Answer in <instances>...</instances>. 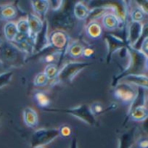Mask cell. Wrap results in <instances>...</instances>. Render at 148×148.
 I'll list each match as a JSON object with an SVG mask.
<instances>
[{"label":"cell","mask_w":148,"mask_h":148,"mask_svg":"<svg viewBox=\"0 0 148 148\" xmlns=\"http://www.w3.org/2000/svg\"><path fill=\"white\" fill-rule=\"evenodd\" d=\"M127 48L129 51V61L127 65L121 73L113 78L112 86H116L122 79L128 75L144 74V72L147 71V55L130 46H128Z\"/></svg>","instance_id":"cell-1"},{"label":"cell","mask_w":148,"mask_h":148,"mask_svg":"<svg viewBox=\"0 0 148 148\" xmlns=\"http://www.w3.org/2000/svg\"><path fill=\"white\" fill-rule=\"evenodd\" d=\"M26 54L13 43L9 42H3L0 46V63L5 66L21 67L25 62Z\"/></svg>","instance_id":"cell-2"},{"label":"cell","mask_w":148,"mask_h":148,"mask_svg":"<svg viewBox=\"0 0 148 148\" xmlns=\"http://www.w3.org/2000/svg\"><path fill=\"white\" fill-rule=\"evenodd\" d=\"M91 65L86 62H68L60 68L56 78L52 81L54 84L72 82L79 73Z\"/></svg>","instance_id":"cell-3"},{"label":"cell","mask_w":148,"mask_h":148,"mask_svg":"<svg viewBox=\"0 0 148 148\" xmlns=\"http://www.w3.org/2000/svg\"><path fill=\"white\" fill-rule=\"evenodd\" d=\"M47 110L71 115L91 126H95L97 124L96 116L92 114L89 106L87 105H78V106L73 107V108H66V109H54V108L49 109L48 108L47 109Z\"/></svg>","instance_id":"cell-4"},{"label":"cell","mask_w":148,"mask_h":148,"mask_svg":"<svg viewBox=\"0 0 148 148\" xmlns=\"http://www.w3.org/2000/svg\"><path fill=\"white\" fill-rule=\"evenodd\" d=\"M136 89L134 86L123 82H120L113 86V97L123 105H129L134 99Z\"/></svg>","instance_id":"cell-5"},{"label":"cell","mask_w":148,"mask_h":148,"mask_svg":"<svg viewBox=\"0 0 148 148\" xmlns=\"http://www.w3.org/2000/svg\"><path fill=\"white\" fill-rule=\"evenodd\" d=\"M58 136V129H37L31 136V145L33 148L37 146H45L53 142Z\"/></svg>","instance_id":"cell-6"},{"label":"cell","mask_w":148,"mask_h":148,"mask_svg":"<svg viewBox=\"0 0 148 148\" xmlns=\"http://www.w3.org/2000/svg\"><path fill=\"white\" fill-rule=\"evenodd\" d=\"M49 42L52 49L65 52L70 44V37L65 31L55 30L49 34Z\"/></svg>","instance_id":"cell-7"},{"label":"cell","mask_w":148,"mask_h":148,"mask_svg":"<svg viewBox=\"0 0 148 148\" xmlns=\"http://www.w3.org/2000/svg\"><path fill=\"white\" fill-rule=\"evenodd\" d=\"M49 23L45 19L44 21V25L39 34L34 37V47L33 54L37 55L41 53L47 48L50 47L49 42Z\"/></svg>","instance_id":"cell-8"},{"label":"cell","mask_w":148,"mask_h":148,"mask_svg":"<svg viewBox=\"0 0 148 148\" xmlns=\"http://www.w3.org/2000/svg\"><path fill=\"white\" fill-rule=\"evenodd\" d=\"M105 41L108 47V53L106 56L107 63L110 62L113 55H114L116 52L121 50L128 46L126 41L113 34H108L105 36Z\"/></svg>","instance_id":"cell-9"},{"label":"cell","mask_w":148,"mask_h":148,"mask_svg":"<svg viewBox=\"0 0 148 148\" xmlns=\"http://www.w3.org/2000/svg\"><path fill=\"white\" fill-rule=\"evenodd\" d=\"M145 26L142 23L131 22L128 29V36L126 43L128 46L133 47L142 36Z\"/></svg>","instance_id":"cell-10"},{"label":"cell","mask_w":148,"mask_h":148,"mask_svg":"<svg viewBox=\"0 0 148 148\" xmlns=\"http://www.w3.org/2000/svg\"><path fill=\"white\" fill-rule=\"evenodd\" d=\"M136 127L131 128L122 133L119 137L118 148H132L136 142Z\"/></svg>","instance_id":"cell-11"},{"label":"cell","mask_w":148,"mask_h":148,"mask_svg":"<svg viewBox=\"0 0 148 148\" xmlns=\"http://www.w3.org/2000/svg\"><path fill=\"white\" fill-rule=\"evenodd\" d=\"M121 18L116 12H108L102 18V26L108 31H115L120 27Z\"/></svg>","instance_id":"cell-12"},{"label":"cell","mask_w":148,"mask_h":148,"mask_svg":"<svg viewBox=\"0 0 148 148\" xmlns=\"http://www.w3.org/2000/svg\"><path fill=\"white\" fill-rule=\"evenodd\" d=\"M85 33L89 39L97 40L102 37L103 28L102 25L97 20L90 21L85 27Z\"/></svg>","instance_id":"cell-13"},{"label":"cell","mask_w":148,"mask_h":148,"mask_svg":"<svg viewBox=\"0 0 148 148\" xmlns=\"http://www.w3.org/2000/svg\"><path fill=\"white\" fill-rule=\"evenodd\" d=\"M121 82L136 86L137 87H142L147 90L148 79L146 74H130L125 76Z\"/></svg>","instance_id":"cell-14"},{"label":"cell","mask_w":148,"mask_h":148,"mask_svg":"<svg viewBox=\"0 0 148 148\" xmlns=\"http://www.w3.org/2000/svg\"><path fill=\"white\" fill-rule=\"evenodd\" d=\"M23 119L25 126L34 129L39 124V116L36 111L31 107H26L23 111Z\"/></svg>","instance_id":"cell-15"},{"label":"cell","mask_w":148,"mask_h":148,"mask_svg":"<svg viewBox=\"0 0 148 148\" xmlns=\"http://www.w3.org/2000/svg\"><path fill=\"white\" fill-rule=\"evenodd\" d=\"M27 22L30 29L31 37L34 38L37 34H39L44 25V21L34 13H28L26 17Z\"/></svg>","instance_id":"cell-16"},{"label":"cell","mask_w":148,"mask_h":148,"mask_svg":"<svg viewBox=\"0 0 148 148\" xmlns=\"http://www.w3.org/2000/svg\"><path fill=\"white\" fill-rule=\"evenodd\" d=\"M74 19L75 18H74L73 15H70L68 12L67 13V12H63L54 19L53 25H56L57 27L59 28V29L57 30L64 31V29L71 28V26L73 25Z\"/></svg>","instance_id":"cell-17"},{"label":"cell","mask_w":148,"mask_h":148,"mask_svg":"<svg viewBox=\"0 0 148 148\" xmlns=\"http://www.w3.org/2000/svg\"><path fill=\"white\" fill-rule=\"evenodd\" d=\"M31 5L32 7L34 14L40 18L42 21L46 19V15L49 10V2L47 0H39L31 1Z\"/></svg>","instance_id":"cell-18"},{"label":"cell","mask_w":148,"mask_h":148,"mask_svg":"<svg viewBox=\"0 0 148 148\" xmlns=\"http://www.w3.org/2000/svg\"><path fill=\"white\" fill-rule=\"evenodd\" d=\"M148 110L146 106L138 107L129 112L126 121L134 122H143L147 119Z\"/></svg>","instance_id":"cell-19"},{"label":"cell","mask_w":148,"mask_h":148,"mask_svg":"<svg viewBox=\"0 0 148 148\" xmlns=\"http://www.w3.org/2000/svg\"><path fill=\"white\" fill-rule=\"evenodd\" d=\"M18 15L16 7L12 4L0 5V19L9 22Z\"/></svg>","instance_id":"cell-20"},{"label":"cell","mask_w":148,"mask_h":148,"mask_svg":"<svg viewBox=\"0 0 148 148\" xmlns=\"http://www.w3.org/2000/svg\"><path fill=\"white\" fill-rule=\"evenodd\" d=\"M147 89H143L142 87H136V94L134 99L129 105V112L132 111V110L138 108V107L146 106V99H147ZM128 112V113H129Z\"/></svg>","instance_id":"cell-21"},{"label":"cell","mask_w":148,"mask_h":148,"mask_svg":"<svg viewBox=\"0 0 148 148\" xmlns=\"http://www.w3.org/2000/svg\"><path fill=\"white\" fill-rule=\"evenodd\" d=\"M90 10L82 2H76L73 6V15L74 18L79 21H84L89 18Z\"/></svg>","instance_id":"cell-22"},{"label":"cell","mask_w":148,"mask_h":148,"mask_svg":"<svg viewBox=\"0 0 148 148\" xmlns=\"http://www.w3.org/2000/svg\"><path fill=\"white\" fill-rule=\"evenodd\" d=\"M3 32L7 42L13 43L18 35L16 23L12 21L8 22L4 25Z\"/></svg>","instance_id":"cell-23"},{"label":"cell","mask_w":148,"mask_h":148,"mask_svg":"<svg viewBox=\"0 0 148 148\" xmlns=\"http://www.w3.org/2000/svg\"><path fill=\"white\" fill-rule=\"evenodd\" d=\"M34 99L39 108L48 109L51 105L49 96L42 90H37L34 93Z\"/></svg>","instance_id":"cell-24"},{"label":"cell","mask_w":148,"mask_h":148,"mask_svg":"<svg viewBox=\"0 0 148 148\" xmlns=\"http://www.w3.org/2000/svg\"><path fill=\"white\" fill-rule=\"evenodd\" d=\"M84 47V46L82 44L76 41V42H73L72 43L69 44L66 49V52L71 58H74V59H77V58L82 57Z\"/></svg>","instance_id":"cell-25"},{"label":"cell","mask_w":148,"mask_h":148,"mask_svg":"<svg viewBox=\"0 0 148 148\" xmlns=\"http://www.w3.org/2000/svg\"><path fill=\"white\" fill-rule=\"evenodd\" d=\"M147 15V11L144 9L142 5H136L132 8L130 12V18L132 22H140L145 20Z\"/></svg>","instance_id":"cell-26"},{"label":"cell","mask_w":148,"mask_h":148,"mask_svg":"<svg viewBox=\"0 0 148 148\" xmlns=\"http://www.w3.org/2000/svg\"><path fill=\"white\" fill-rule=\"evenodd\" d=\"M16 23L17 29L18 34L23 37H31L30 35V29L26 18H21Z\"/></svg>","instance_id":"cell-27"},{"label":"cell","mask_w":148,"mask_h":148,"mask_svg":"<svg viewBox=\"0 0 148 148\" xmlns=\"http://www.w3.org/2000/svg\"><path fill=\"white\" fill-rule=\"evenodd\" d=\"M59 71V68L56 63L48 64L45 66L44 70V73L46 75L49 81H53L56 78Z\"/></svg>","instance_id":"cell-28"},{"label":"cell","mask_w":148,"mask_h":148,"mask_svg":"<svg viewBox=\"0 0 148 148\" xmlns=\"http://www.w3.org/2000/svg\"><path fill=\"white\" fill-rule=\"evenodd\" d=\"M13 76V72L12 71H7L0 73V89L10 83Z\"/></svg>","instance_id":"cell-29"},{"label":"cell","mask_w":148,"mask_h":148,"mask_svg":"<svg viewBox=\"0 0 148 148\" xmlns=\"http://www.w3.org/2000/svg\"><path fill=\"white\" fill-rule=\"evenodd\" d=\"M49 80L47 79L44 72H40L37 73L34 79V84L38 87L45 86L49 83Z\"/></svg>","instance_id":"cell-30"},{"label":"cell","mask_w":148,"mask_h":148,"mask_svg":"<svg viewBox=\"0 0 148 148\" xmlns=\"http://www.w3.org/2000/svg\"><path fill=\"white\" fill-rule=\"evenodd\" d=\"M58 133H59V136L62 138H69L70 136H72V128L68 124H62V126H60L58 129Z\"/></svg>","instance_id":"cell-31"},{"label":"cell","mask_w":148,"mask_h":148,"mask_svg":"<svg viewBox=\"0 0 148 148\" xmlns=\"http://www.w3.org/2000/svg\"><path fill=\"white\" fill-rule=\"evenodd\" d=\"M89 108H90L91 112L92 113V114L95 116L103 113L104 110H105L102 105L101 103H99V102H94L93 104H92L89 106Z\"/></svg>","instance_id":"cell-32"},{"label":"cell","mask_w":148,"mask_h":148,"mask_svg":"<svg viewBox=\"0 0 148 148\" xmlns=\"http://www.w3.org/2000/svg\"><path fill=\"white\" fill-rule=\"evenodd\" d=\"M49 9H52V10L55 11V12H58L63 5L64 2L63 1H60V0H57V1H49Z\"/></svg>","instance_id":"cell-33"},{"label":"cell","mask_w":148,"mask_h":148,"mask_svg":"<svg viewBox=\"0 0 148 148\" xmlns=\"http://www.w3.org/2000/svg\"><path fill=\"white\" fill-rule=\"evenodd\" d=\"M95 49L92 47H84L82 57L86 58V59H89L95 55Z\"/></svg>","instance_id":"cell-34"},{"label":"cell","mask_w":148,"mask_h":148,"mask_svg":"<svg viewBox=\"0 0 148 148\" xmlns=\"http://www.w3.org/2000/svg\"><path fill=\"white\" fill-rule=\"evenodd\" d=\"M136 147L137 148H148V139L147 136H141L136 139Z\"/></svg>","instance_id":"cell-35"},{"label":"cell","mask_w":148,"mask_h":148,"mask_svg":"<svg viewBox=\"0 0 148 148\" xmlns=\"http://www.w3.org/2000/svg\"><path fill=\"white\" fill-rule=\"evenodd\" d=\"M147 43H148V37L147 36H145L143 39H142V42L140 44V46H139V51L144 53L145 55H147Z\"/></svg>","instance_id":"cell-36"},{"label":"cell","mask_w":148,"mask_h":148,"mask_svg":"<svg viewBox=\"0 0 148 148\" xmlns=\"http://www.w3.org/2000/svg\"><path fill=\"white\" fill-rule=\"evenodd\" d=\"M69 148H79L78 147V142L76 138H73L70 143Z\"/></svg>","instance_id":"cell-37"},{"label":"cell","mask_w":148,"mask_h":148,"mask_svg":"<svg viewBox=\"0 0 148 148\" xmlns=\"http://www.w3.org/2000/svg\"><path fill=\"white\" fill-rule=\"evenodd\" d=\"M34 148H46L45 146H37V147H35Z\"/></svg>","instance_id":"cell-38"},{"label":"cell","mask_w":148,"mask_h":148,"mask_svg":"<svg viewBox=\"0 0 148 148\" xmlns=\"http://www.w3.org/2000/svg\"><path fill=\"white\" fill-rule=\"evenodd\" d=\"M2 42H3V41H2V39L0 38V46H1V45L2 44Z\"/></svg>","instance_id":"cell-39"}]
</instances>
